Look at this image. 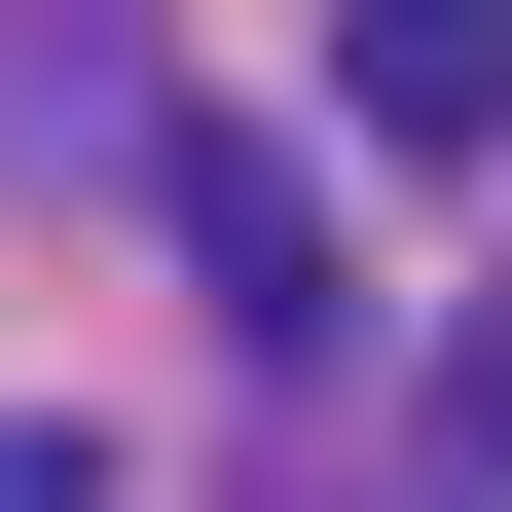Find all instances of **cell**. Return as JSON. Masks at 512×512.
<instances>
[{
  "label": "cell",
  "instance_id": "6da1fadb",
  "mask_svg": "<svg viewBox=\"0 0 512 512\" xmlns=\"http://www.w3.org/2000/svg\"><path fill=\"white\" fill-rule=\"evenodd\" d=\"M183 256H220L256 366H330V183H293V147H183Z\"/></svg>",
  "mask_w": 512,
  "mask_h": 512
},
{
  "label": "cell",
  "instance_id": "7a4b0ae2",
  "mask_svg": "<svg viewBox=\"0 0 512 512\" xmlns=\"http://www.w3.org/2000/svg\"><path fill=\"white\" fill-rule=\"evenodd\" d=\"M330 110L366 147H512V0H330Z\"/></svg>",
  "mask_w": 512,
  "mask_h": 512
},
{
  "label": "cell",
  "instance_id": "3957f363",
  "mask_svg": "<svg viewBox=\"0 0 512 512\" xmlns=\"http://www.w3.org/2000/svg\"><path fill=\"white\" fill-rule=\"evenodd\" d=\"M0 512H110V476H74V403H0Z\"/></svg>",
  "mask_w": 512,
  "mask_h": 512
},
{
  "label": "cell",
  "instance_id": "277c9868",
  "mask_svg": "<svg viewBox=\"0 0 512 512\" xmlns=\"http://www.w3.org/2000/svg\"><path fill=\"white\" fill-rule=\"evenodd\" d=\"M476 476H512V330H476Z\"/></svg>",
  "mask_w": 512,
  "mask_h": 512
}]
</instances>
